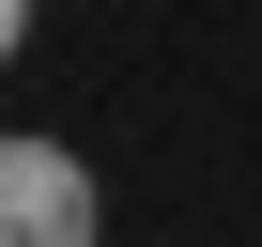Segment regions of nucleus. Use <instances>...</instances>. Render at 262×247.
I'll use <instances>...</instances> for the list:
<instances>
[{"instance_id":"nucleus-1","label":"nucleus","mask_w":262,"mask_h":247,"mask_svg":"<svg viewBox=\"0 0 262 247\" xmlns=\"http://www.w3.org/2000/svg\"><path fill=\"white\" fill-rule=\"evenodd\" d=\"M0 247H93V155L0 139Z\"/></svg>"}]
</instances>
